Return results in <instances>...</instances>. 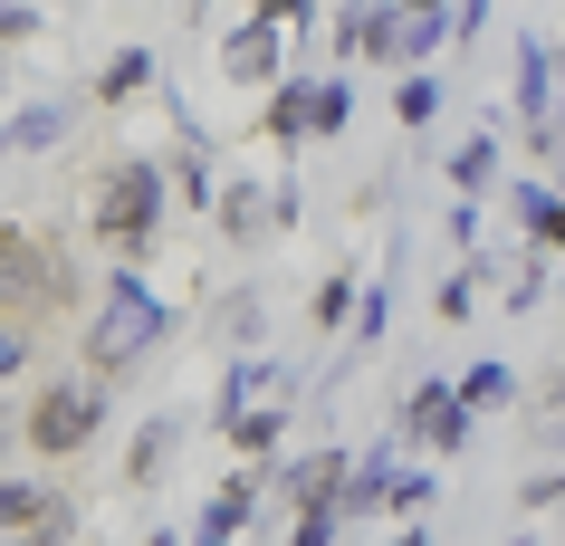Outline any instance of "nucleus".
Masks as SVG:
<instances>
[{
	"instance_id": "5701e85b",
	"label": "nucleus",
	"mask_w": 565,
	"mask_h": 546,
	"mask_svg": "<svg viewBox=\"0 0 565 546\" xmlns=\"http://www.w3.org/2000/svg\"><path fill=\"white\" fill-rule=\"evenodd\" d=\"M345 307H355V288H345V278H327V288H317V326H345Z\"/></svg>"
},
{
	"instance_id": "412c9836",
	"label": "nucleus",
	"mask_w": 565,
	"mask_h": 546,
	"mask_svg": "<svg viewBox=\"0 0 565 546\" xmlns=\"http://www.w3.org/2000/svg\"><path fill=\"white\" fill-rule=\"evenodd\" d=\"M393 116H403V125H431V116H441V87H431V77H403V87H393Z\"/></svg>"
},
{
	"instance_id": "9b49d317",
	"label": "nucleus",
	"mask_w": 565,
	"mask_h": 546,
	"mask_svg": "<svg viewBox=\"0 0 565 546\" xmlns=\"http://www.w3.org/2000/svg\"><path fill=\"white\" fill-rule=\"evenodd\" d=\"M211 212H221V231H231V240H249V231H268V202L249 192V182H221V192H211Z\"/></svg>"
},
{
	"instance_id": "39448f33",
	"label": "nucleus",
	"mask_w": 565,
	"mask_h": 546,
	"mask_svg": "<svg viewBox=\"0 0 565 546\" xmlns=\"http://www.w3.org/2000/svg\"><path fill=\"white\" fill-rule=\"evenodd\" d=\"M393 441H422V451H460V441H470V413H460V394H450V384H422V394L403 403Z\"/></svg>"
},
{
	"instance_id": "a878e982",
	"label": "nucleus",
	"mask_w": 565,
	"mask_h": 546,
	"mask_svg": "<svg viewBox=\"0 0 565 546\" xmlns=\"http://www.w3.org/2000/svg\"><path fill=\"white\" fill-rule=\"evenodd\" d=\"M10 39H39V10H20V0H0V49Z\"/></svg>"
},
{
	"instance_id": "c756f323",
	"label": "nucleus",
	"mask_w": 565,
	"mask_h": 546,
	"mask_svg": "<svg viewBox=\"0 0 565 546\" xmlns=\"http://www.w3.org/2000/svg\"><path fill=\"white\" fill-rule=\"evenodd\" d=\"M153 546H173V537H153Z\"/></svg>"
},
{
	"instance_id": "2eb2a0df",
	"label": "nucleus",
	"mask_w": 565,
	"mask_h": 546,
	"mask_svg": "<svg viewBox=\"0 0 565 546\" xmlns=\"http://www.w3.org/2000/svg\"><path fill=\"white\" fill-rule=\"evenodd\" d=\"M221 431L239 441V460H268V451H278V403H259V413H231Z\"/></svg>"
},
{
	"instance_id": "6ab92c4d",
	"label": "nucleus",
	"mask_w": 565,
	"mask_h": 546,
	"mask_svg": "<svg viewBox=\"0 0 565 546\" xmlns=\"http://www.w3.org/2000/svg\"><path fill=\"white\" fill-rule=\"evenodd\" d=\"M450 39V10H403V58H431Z\"/></svg>"
},
{
	"instance_id": "f3484780",
	"label": "nucleus",
	"mask_w": 565,
	"mask_h": 546,
	"mask_svg": "<svg viewBox=\"0 0 565 546\" xmlns=\"http://www.w3.org/2000/svg\"><path fill=\"white\" fill-rule=\"evenodd\" d=\"M489 173H499V144H489V135H470V144L450 153V182H460V202H470V192H489Z\"/></svg>"
},
{
	"instance_id": "7c9ffc66",
	"label": "nucleus",
	"mask_w": 565,
	"mask_h": 546,
	"mask_svg": "<svg viewBox=\"0 0 565 546\" xmlns=\"http://www.w3.org/2000/svg\"><path fill=\"white\" fill-rule=\"evenodd\" d=\"M0 546H20V537H0Z\"/></svg>"
},
{
	"instance_id": "4be33fe9",
	"label": "nucleus",
	"mask_w": 565,
	"mask_h": 546,
	"mask_svg": "<svg viewBox=\"0 0 565 546\" xmlns=\"http://www.w3.org/2000/svg\"><path fill=\"white\" fill-rule=\"evenodd\" d=\"M30 355H39V335H30V326H10V317H0V374H30Z\"/></svg>"
},
{
	"instance_id": "6e6552de",
	"label": "nucleus",
	"mask_w": 565,
	"mask_h": 546,
	"mask_svg": "<svg viewBox=\"0 0 565 546\" xmlns=\"http://www.w3.org/2000/svg\"><path fill=\"white\" fill-rule=\"evenodd\" d=\"M173 441H182V431H173V413H153V422L135 431V451H125V480H135V489H153V480H163V460H173Z\"/></svg>"
},
{
	"instance_id": "9d476101",
	"label": "nucleus",
	"mask_w": 565,
	"mask_h": 546,
	"mask_svg": "<svg viewBox=\"0 0 565 546\" xmlns=\"http://www.w3.org/2000/svg\"><path fill=\"white\" fill-rule=\"evenodd\" d=\"M335 480H345V460H335V451H307L298 470H288V499H298V508H335Z\"/></svg>"
},
{
	"instance_id": "f8f14e48",
	"label": "nucleus",
	"mask_w": 565,
	"mask_h": 546,
	"mask_svg": "<svg viewBox=\"0 0 565 546\" xmlns=\"http://www.w3.org/2000/svg\"><path fill=\"white\" fill-rule=\"evenodd\" d=\"M450 394H460V413H499V403L518 394V374H508V364H470V374H460Z\"/></svg>"
},
{
	"instance_id": "7ed1b4c3",
	"label": "nucleus",
	"mask_w": 565,
	"mask_h": 546,
	"mask_svg": "<svg viewBox=\"0 0 565 546\" xmlns=\"http://www.w3.org/2000/svg\"><path fill=\"white\" fill-rule=\"evenodd\" d=\"M153 231H163V173H153L145 153H116V163L96 173V240L135 259Z\"/></svg>"
},
{
	"instance_id": "bb28decb",
	"label": "nucleus",
	"mask_w": 565,
	"mask_h": 546,
	"mask_svg": "<svg viewBox=\"0 0 565 546\" xmlns=\"http://www.w3.org/2000/svg\"><path fill=\"white\" fill-rule=\"evenodd\" d=\"M307 10H317V0H259V20H268V30H298Z\"/></svg>"
},
{
	"instance_id": "aec40b11",
	"label": "nucleus",
	"mask_w": 565,
	"mask_h": 546,
	"mask_svg": "<svg viewBox=\"0 0 565 546\" xmlns=\"http://www.w3.org/2000/svg\"><path fill=\"white\" fill-rule=\"evenodd\" d=\"M268 135H278V144L307 135V87H268Z\"/></svg>"
},
{
	"instance_id": "ddd939ff",
	"label": "nucleus",
	"mask_w": 565,
	"mask_h": 546,
	"mask_svg": "<svg viewBox=\"0 0 565 546\" xmlns=\"http://www.w3.org/2000/svg\"><path fill=\"white\" fill-rule=\"evenodd\" d=\"M153 87V58L145 49H125V58H106V77H96V106H125V96Z\"/></svg>"
},
{
	"instance_id": "f257e3e1",
	"label": "nucleus",
	"mask_w": 565,
	"mask_h": 546,
	"mask_svg": "<svg viewBox=\"0 0 565 546\" xmlns=\"http://www.w3.org/2000/svg\"><path fill=\"white\" fill-rule=\"evenodd\" d=\"M77 298V278H67L58 240L49 231H30V221H0V317H58V307Z\"/></svg>"
},
{
	"instance_id": "a211bd4d",
	"label": "nucleus",
	"mask_w": 565,
	"mask_h": 546,
	"mask_svg": "<svg viewBox=\"0 0 565 546\" xmlns=\"http://www.w3.org/2000/svg\"><path fill=\"white\" fill-rule=\"evenodd\" d=\"M345 116H355V96L335 87V77H327V87H307V135H345Z\"/></svg>"
},
{
	"instance_id": "2f4dec72",
	"label": "nucleus",
	"mask_w": 565,
	"mask_h": 546,
	"mask_svg": "<svg viewBox=\"0 0 565 546\" xmlns=\"http://www.w3.org/2000/svg\"><path fill=\"white\" fill-rule=\"evenodd\" d=\"M518 546H527V537H518Z\"/></svg>"
},
{
	"instance_id": "dca6fc26",
	"label": "nucleus",
	"mask_w": 565,
	"mask_h": 546,
	"mask_svg": "<svg viewBox=\"0 0 565 546\" xmlns=\"http://www.w3.org/2000/svg\"><path fill=\"white\" fill-rule=\"evenodd\" d=\"M39 508H49V489H39V480H0V537H30Z\"/></svg>"
},
{
	"instance_id": "20e7f679",
	"label": "nucleus",
	"mask_w": 565,
	"mask_h": 546,
	"mask_svg": "<svg viewBox=\"0 0 565 546\" xmlns=\"http://www.w3.org/2000/svg\"><path fill=\"white\" fill-rule=\"evenodd\" d=\"M30 451L39 460H77L96 441V431H106V394H96V374H49V384H39L30 394Z\"/></svg>"
},
{
	"instance_id": "f03ea898",
	"label": "nucleus",
	"mask_w": 565,
	"mask_h": 546,
	"mask_svg": "<svg viewBox=\"0 0 565 546\" xmlns=\"http://www.w3.org/2000/svg\"><path fill=\"white\" fill-rule=\"evenodd\" d=\"M163 326H173V317H163V298H153L135 269H116V278H106V298H96V326H87V374H96V384H106V374H125L145 345H163Z\"/></svg>"
},
{
	"instance_id": "cd10ccee",
	"label": "nucleus",
	"mask_w": 565,
	"mask_h": 546,
	"mask_svg": "<svg viewBox=\"0 0 565 546\" xmlns=\"http://www.w3.org/2000/svg\"><path fill=\"white\" fill-rule=\"evenodd\" d=\"M393 546H431V537H422V527H403V537H393Z\"/></svg>"
},
{
	"instance_id": "b1692460",
	"label": "nucleus",
	"mask_w": 565,
	"mask_h": 546,
	"mask_svg": "<svg viewBox=\"0 0 565 546\" xmlns=\"http://www.w3.org/2000/svg\"><path fill=\"white\" fill-rule=\"evenodd\" d=\"M384 499H393V508H403V517H413L422 499H431V470H413V480H384Z\"/></svg>"
},
{
	"instance_id": "423d86ee",
	"label": "nucleus",
	"mask_w": 565,
	"mask_h": 546,
	"mask_svg": "<svg viewBox=\"0 0 565 546\" xmlns=\"http://www.w3.org/2000/svg\"><path fill=\"white\" fill-rule=\"evenodd\" d=\"M518 116H527L536 153H556V106H546V39H518Z\"/></svg>"
},
{
	"instance_id": "393cba45",
	"label": "nucleus",
	"mask_w": 565,
	"mask_h": 546,
	"mask_svg": "<svg viewBox=\"0 0 565 546\" xmlns=\"http://www.w3.org/2000/svg\"><path fill=\"white\" fill-rule=\"evenodd\" d=\"M288 546H335V508H307V517H298V537H288Z\"/></svg>"
},
{
	"instance_id": "c85d7f7f",
	"label": "nucleus",
	"mask_w": 565,
	"mask_h": 546,
	"mask_svg": "<svg viewBox=\"0 0 565 546\" xmlns=\"http://www.w3.org/2000/svg\"><path fill=\"white\" fill-rule=\"evenodd\" d=\"M393 10H441V0H393Z\"/></svg>"
},
{
	"instance_id": "0eeeda50",
	"label": "nucleus",
	"mask_w": 565,
	"mask_h": 546,
	"mask_svg": "<svg viewBox=\"0 0 565 546\" xmlns=\"http://www.w3.org/2000/svg\"><path fill=\"white\" fill-rule=\"evenodd\" d=\"M221 67H231L239 87H278V30H268V20H249V30H231V49H221Z\"/></svg>"
},
{
	"instance_id": "4468645a",
	"label": "nucleus",
	"mask_w": 565,
	"mask_h": 546,
	"mask_svg": "<svg viewBox=\"0 0 565 546\" xmlns=\"http://www.w3.org/2000/svg\"><path fill=\"white\" fill-rule=\"evenodd\" d=\"M58 135H67V106H30V116L0 135V153H39V144H58Z\"/></svg>"
},
{
	"instance_id": "1a4fd4ad",
	"label": "nucleus",
	"mask_w": 565,
	"mask_h": 546,
	"mask_svg": "<svg viewBox=\"0 0 565 546\" xmlns=\"http://www.w3.org/2000/svg\"><path fill=\"white\" fill-rule=\"evenodd\" d=\"M249 508H259V480H249V470H239V480L221 489V499H211V517H202V546H231L239 527H249Z\"/></svg>"
}]
</instances>
